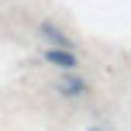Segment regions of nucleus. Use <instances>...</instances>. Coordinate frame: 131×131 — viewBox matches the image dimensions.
Returning a JSON list of instances; mask_svg holds the SVG:
<instances>
[{"label":"nucleus","mask_w":131,"mask_h":131,"mask_svg":"<svg viewBox=\"0 0 131 131\" xmlns=\"http://www.w3.org/2000/svg\"><path fill=\"white\" fill-rule=\"evenodd\" d=\"M41 59L52 62V66H59V69H76V52H72V48H62V45L45 48V52H41Z\"/></svg>","instance_id":"f257e3e1"},{"label":"nucleus","mask_w":131,"mask_h":131,"mask_svg":"<svg viewBox=\"0 0 131 131\" xmlns=\"http://www.w3.org/2000/svg\"><path fill=\"white\" fill-rule=\"evenodd\" d=\"M59 90L66 93V97H83L86 93V79L76 76V69H66V76L59 79Z\"/></svg>","instance_id":"f03ea898"},{"label":"nucleus","mask_w":131,"mask_h":131,"mask_svg":"<svg viewBox=\"0 0 131 131\" xmlns=\"http://www.w3.org/2000/svg\"><path fill=\"white\" fill-rule=\"evenodd\" d=\"M41 35H45L52 45H62V48H72V41H69V35L62 31V28H55L52 21H41Z\"/></svg>","instance_id":"7ed1b4c3"},{"label":"nucleus","mask_w":131,"mask_h":131,"mask_svg":"<svg viewBox=\"0 0 131 131\" xmlns=\"http://www.w3.org/2000/svg\"><path fill=\"white\" fill-rule=\"evenodd\" d=\"M90 131H107V128H90Z\"/></svg>","instance_id":"20e7f679"}]
</instances>
